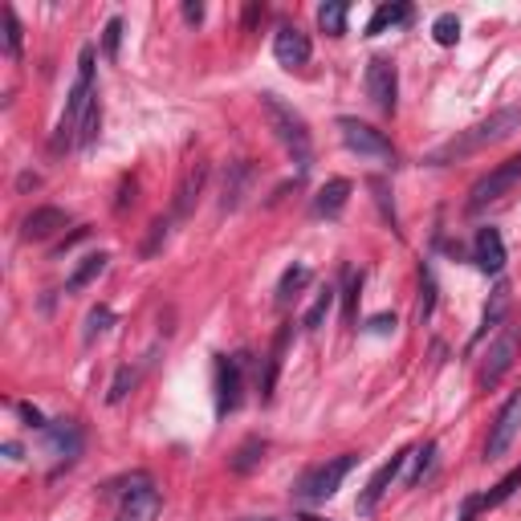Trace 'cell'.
I'll return each mask as SVG.
<instances>
[{
    "label": "cell",
    "instance_id": "6da1fadb",
    "mask_svg": "<svg viewBox=\"0 0 521 521\" xmlns=\"http://www.w3.org/2000/svg\"><path fill=\"white\" fill-rule=\"evenodd\" d=\"M517 127H521V103L501 106V111H493L489 119H481L477 127L461 130V135L448 139L445 147H436V151L427 155V163L440 167V163H453V159H469V155H477L481 147H493V143H501V139H509Z\"/></svg>",
    "mask_w": 521,
    "mask_h": 521
},
{
    "label": "cell",
    "instance_id": "7a4b0ae2",
    "mask_svg": "<svg viewBox=\"0 0 521 521\" xmlns=\"http://www.w3.org/2000/svg\"><path fill=\"white\" fill-rule=\"evenodd\" d=\"M261 114H265L269 130L277 135V143L290 151V159L298 163V175H306L314 163V143H310V127L293 106H285L277 94H261Z\"/></svg>",
    "mask_w": 521,
    "mask_h": 521
},
{
    "label": "cell",
    "instance_id": "3957f363",
    "mask_svg": "<svg viewBox=\"0 0 521 521\" xmlns=\"http://www.w3.org/2000/svg\"><path fill=\"white\" fill-rule=\"evenodd\" d=\"M94 45H85L77 53V77L69 85V98H66V111H61V122H58V135H53V151H66L69 143H77V130H82V119L94 103Z\"/></svg>",
    "mask_w": 521,
    "mask_h": 521
},
{
    "label": "cell",
    "instance_id": "277c9868",
    "mask_svg": "<svg viewBox=\"0 0 521 521\" xmlns=\"http://www.w3.org/2000/svg\"><path fill=\"white\" fill-rule=\"evenodd\" d=\"M106 493L119 497V513H114V521H155L159 509H163V497H159V489H155V481L147 477V472H130V477H122V481H111Z\"/></svg>",
    "mask_w": 521,
    "mask_h": 521
},
{
    "label": "cell",
    "instance_id": "5b68a950",
    "mask_svg": "<svg viewBox=\"0 0 521 521\" xmlns=\"http://www.w3.org/2000/svg\"><path fill=\"white\" fill-rule=\"evenodd\" d=\"M521 184V155H513V159L497 163L493 171H485L477 184L469 188V200H464V212L469 216H481L485 208L501 204L505 196H513V188Z\"/></svg>",
    "mask_w": 521,
    "mask_h": 521
},
{
    "label": "cell",
    "instance_id": "8992f818",
    "mask_svg": "<svg viewBox=\"0 0 521 521\" xmlns=\"http://www.w3.org/2000/svg\"><path fill=\"white\" fill-rule=\"evenodd\" d=\"M355 464H359V456H355V453H342V456H334V461H326V464H314V469H306V472L298 477V485H293V497H298V501H310V505L330 501Z\"/></svg>",
    "mask_w": 521,
    "mask_h": 521
},
{
    "label": "cell",
    "instance_id": "52a82bcc",
    "mask_svg": "<svg viewBox=\"0 0 521 521\" xmlns=\"http://www.w3.org/2000/svg\"><path fill=\"white\" fill-rule=\"evenodd\" d=\"M338 135H342V143H346V151L363 155V159L383 163V167H391V163H395V147L387 143L383 130L367 127V122H359V119H338Z\"/></svg>",
    "mask_w": 521,
    "mask_h": 521
},
{
    "label": "cell",
    "instance_id": "ba28073f",
    "mask_svg": "<svg viewBox=\"0 0 521 521\" xmlns=\"http://www.w3.org/2000/svg\"><path fill=\"white\" fill-rule=\"evenodd\" d=\"M517 351H521V326H501V334L489 342V355H485V363H481V371H477L481 391H493V387L501 383V375L513 367Z\"/></svg>",
    "mask_w": 521,
    "mask_h": 521
},
{
    "label": "cell",
    "instance_id": "9c48e42d",
    "mask_svg": "<svg viewBox=\"0 0 521 521\" xmlns=\"http://www.w3.org/2000/svg\"><path fill=\"white\" fill-rule=\"evenodd\" d=\"M245 359L248 355H220L216 359V416H229L240 408V387H245Z\"/></svg>",
    "mask_w": 521,
    "mask_h": 521
},
{
    "label": "cell",
    "instance_id": "30bf717a",
    "mask_svg": "<svg viewBox=\"0 0 521 521\" xmlns=\"http://www.w3.org/2000/svg\"><path fill=\"white\" fill-rule=\"evenodd\" d=\"M367 94L379 114H395V106H400V74H395V61H387V58L367 61Z\"/></svg>",
    "mask_w": 521,
    "mask_h": 521
},
{
    "label": "cell",
    "instance_id": "8fae6325",
    "mask_svg": "<svg viewBox=\"0 0 521 521\" xmlns=\"http://www.w3.org/2000/svg\"><path fill=\"white\" fill-rule=\"evenodd\" d=\"M521 432V391L509 395L505 400V408L497 411L493 427H489V445H485V461H497V456H505L513 448V440H517Z\"/></svg>",
    "mask_w": 521,
    "mask_h": 521
},
{
    "label": "cell",
    "instance_id": "7c38bea8",
    "mask_svg": "<svg viewBox=\"0 0 521 521\" xmlns=\"http://www.w3.org/2000/svg\"><path fill=\"white\" fill-rule=\"evenodd\" d=\"M310 53H314V45H310V37L301 33L298 25H282V29H277V37H274V58H277V66L301 69V66L310 61Z\"/></svg>",
    "mask_w": 521,
    "mask_h": 521
},
{
    "label": "cell",
    "instance_id": "4fadbf2b",
    "mask_svg": "<svg viewBox=\"0 0 521 521\" xmlns=\"http://www.w3.org/2000/svg\"><path fill=\"white\" fill-rule=\"evenodd\" d=\"M45 448H49V456H58V464L77 461L82 456V427L74 419H53L45 427Z\"/></svg>",
    "mask_w": 521,
    "mask_h": 521
},
{
    "label": "cell",
    "instance_id": "5bb4252c",
    "mask_svg": "<svg viewBox=\"0 0 521 521\" xmlns=\"http://www.w3.org/2000/svg\"><path fill=\"white\" fill-rule=\"evenodd\" d=\"M408 456H411V448H403V453H395L387 464H379L375 477L367 481V489H363V497H359V513H375V505L383 501V493L391 489V481L400 477V469L408 464Z\"/></svg>",
    "mask_w": 521,
    "mask_h": 521
},
{
    "label": "cell",
    "instance_id": "9a60e30c",
    "mask_svg": "<svg viewBox=\"0 0 521 521\" xmlns=\"http://www.w3.org/2000/svg\"><path fill=\"white\" fill-rule=\"evenodd\" d=\"M472 261H477L481 274L497 277L505 269V240L501 232L493 229V224H485V229H477V240H472Z\"/></svg>",
    "mask_w": 521,
    "mask_h": 521
},
{
    "label": "cell",
    "instance_id": "2e32d148",
    "mask_svg": "<svg viewBox=\"0 0 521 521\" xmlns=\"http://www.w3.org/2000/svg\"><path fill=\"white\" fill-rule=\"evenodd\" d=\"M66 224H69V212H66V208L41 204V208H33V212L25 216V224H21V237H25V240H49L53 232H61Z\"/></svg>",
    "mask_w": 521,
    "mask_h": 521
},
{
    "label": "cell",
    "instance_id": "e0dca14e",
    "mask_svg": "<svg viewBox=\"0 0 521 521\" xmlns=\"http://www.w3.org/2000/svg\"><path fill=\"white\" fill-rule=\"evenodd\" d=\"M248 180H253V167H248L245 159L229 163V171H224V184H220V212H232V208H240Z\"/></svg>",
    "mask_w": 521,
    "mask_h": 521
},
{
    "label": "cell",
    "instance_id": "ac0fdd59",
    "mask_svg": "<svg viewBox=\"0 0 521 521\" xmlns=\"http://www.w3.org/2000/svg\"><path fill=\"white\" fill-rule=\"evenodd\" d=\"M346 200H351V180H326L322 188H318L314 196V216H326V220H334V216L346 208Z\"/></svg>",
    "mask_w": 521,
    "mask_h": 521
},
{
    "label": "cell",
    "instance_id": "d6986e66",
    "mask_svg": "<svg viewBox=\"0 0 521 521\" xmlns=\"http://www.w3.org/2000/svg\"><path fill=\"white\" fill-rule=\"evenodd\" d=\"M290 334H293V326H282L277 330V338H274V351H269V359H265V379H261V400H274V387H277V375H282V363H285V346H290Z\"/></svg>",
    "mask_w": 521,
    "mask_h": 521
},
{
    "label": "cell",
    "instance_id": "ffe728a7",
    "mask_svg": "<svg viewBox=\"0 0 521 521\" xmlns=\"http://www.w3.org/2000/svg\"><path fill=\"white\" fill-rule=\"evenodd\" d=\"M505 314H509V285H505V282H497V285H493V293H489V306H485V314H481V330H477V342L485 338L489 330H497V326L505 322Z\"/></svg>",
    "mask_w": 521,
    "mask_h": 521
},
{
    "label": "cell",
    "instance_id": "44dd1931",
    "mask_svg": "<svg viewBox=\"0 0 521 521\" xmlns=\"http://www.w3.org/2000/svg\"><path fill=\"white\" fill-rule=\"evenodd\" d=\"M106 261L111 256L106 253H85L82 261H77V269L69 274V282H66V293H77V290H85L90 282H98V277L106 274Z\"/></svg>",
    "mask_w": 521,
    "mask_h": 521
},
{
    "label": "cell",
    "instance_id": "7402d4cb",
    "mask_svg": "<svg viewBox=\"0 0 521 521\" xmlns=\"http://www.w3.org/2000/svg\"><path fill=\"white\" fill-rule=\"evenodd\" d=\"M204 180H208V163H196V167L184 175L180 192H175V216H188L192 204H196V196L204 192Z\"/></svg>",
    "mask_w": 521,
    "mask_h": 521
},
{
    "label": "cell",
    "instance_id": "603a6c76",
    "mask_svg": "<svg viewBox=\"0 0 521 521\" xmlns=\"http://www.w3.org/2000/svg\"><path fill=\"white\" fill-rule=\"evenodd\" d=\"M265 448H269V445H265L261 436H248L245 445H240L237 453L229 456V469H232V472H240V477H245V472H253L256 464L265 461Z\"/></svg>",
    "mask_w": 521,
    "mask_h": 521
},
{
    "label": "cell",
    "instance_id": "cb8c5ba5",
    "mask_svg": "<svg viewBox=\"0 0 521 521\" xmlns=\"http://www.w3.org/2000/svg\"><path fill=\"white\" fill-rule=\"evenodd\" d=\"M408 21H411L408 4H379L375 17L367 21V33L379 37V33H387V29H395V25H408Z\"/></svg>",
    "mask_w": 521,
    "mask_h": 521
},
{
    "label": "cell",
    "instance_id": "d4e9b609",
    "mask_svg": "<svg viewBox=\"0 0 521 521\" xmlns=\"http://www.w3.org/2000/svg\"><path fill=\"white\" fill-rule=\"evenodd\" d=\"M517 485H521V464L509 472V477H501L493 485V493H485V497H477V509H493V505H501V501H509L513 493H517Z\"/></svg>",
    "mask_w": 521,
    "mask_h": 521
},
{
    "label": "cell",
    "instance_id": "484cf974",
    "mask_svg": "<svg viewBox=\"0 0 521 521\" xmlns=\"http://www.w3.org/2000/svg\"><path fill=\"white\" fill-rule=\"evenodd\" d=\"M310 277H314V274H310L306 265H290V269H285V274H282V282H277V301H282V306H285V301H290L293 293H301V290H306V285H310Z\"/></svg>",
    "mask_w": 521,
    "mask_h": 521
},
{
    "label": "cell",
    "instance_id": "4316f807",
    "mask_svg": "<svg viewBox=\"0 0 521 521\" xmlns=\"http://www.w3.org/2000/svg\"><path fill=\"white\" fill-rule=\"evenodd\" d=\"M318 25L330 37H342L346 33V4H322V9H318Z\"/></svg>",
    "mask_w": 521,
    "mask_h": 521
},
{
    "label": "cell",
    "instance_id": "83f0119b",
    "mask_svg": "<svg viewBox=\"0 0 521 521\" xmlns=\"http://www.w3.org/2000/svg\"><path fill=\"white\" fill-rule=\"evenodd\" d=\"M330 306H334V290H330V285H326V290L314 298V306L306 310V318H301V326H306V330H318V326L326 322V314H330Z\"/></svg>",
    "mask_w": 521,
    "mask_h": 521
},
{
    "label": "cell",
    "instance_id": "f1b7e54d",
    "mask_svg": "<svg viewBox=\"0 0 521 521\" xmlns=\"http://www.w3.org/2000/svg\"><path fill=\"white\" fill-rule=\"evenodd\" d=\"M432 37H436V45H456V41H461V21H456V13H440L436 25H432Z\"/></svg>",
    "mask_w": 521,
    "mask_h": 521
},
{
    "label": "cell",
    "instance_id": "f546056e",
    "mask_svg": "<svg viewBox=\"0 0 521 521\" xmlns=\"http://www.w3.org/2000/svg\"><path fill=\"white\" fill-rule=\"evenodd\" d=\"M98 127H103V106H98V98H94V103H90V111H85V119H82V130H77V147L94 143Z\"/></svg>",
    "mask_w": 521,
    "mask_h": 521
},
{
    "label": "cell",
    "instance_id": "4dcf8cb0",
    "mask_svg": "<svg viewBox=\"0 0 521 521\" xmlns=\"http://www.w3.org/2000/svg\"><path fill=\"white\" fill-rule=\"evenodd\" d=\"M371 192H375V204H379V212H383V220L400 232V216H395V204H391V188H387L383 180H371Z\"/></svg>",
    "mask_w": 521,
    "mask_h": 521
},
{
    "label": "cell",
    "instance_id": "1f68e13d",
    "mask_svg": "<svg viewBox=\"0 0 521 521\" xmlns=\"http://www.w3.org/2000/svg\"><path fill=\"white\" fill-rule=\"evenodd\" d=\"M4 53H9V58H21V21L13 9H4Z\"/></svg>",
    "mask_w": 521,
    "mask_h": 521
},
{
    "label": "cell",
    "instance_id": "d6a6232c",
    "mask_svg": "<svg viewBox=\"0 0 521 521\" xmlns=\"http://www.w3.org/2000/svg\"><path fill=\"white\" fill-rule=\"evenodd\" d=\"M114 322V310L111 306H98V310H90V318H85V342H94L98 334L106 330V326Z\"/></svg>",
    "mask_w": 521,
    "mask_h": 521
},
{
    "label": "cell",
    "instance_id": "836d02e7",
    "mask_svg": "<svg viewBox=\"0 0 521 521\" xmlns=\"http://www.w3.org/2000/svg\"><path fill=\"white\" fill-rule=\"evenodd\" d=\"M359 290H363V274H346V322H359Z\"/></svg>",
    "mask_w": 521,
    "mask_h": 521
},
{
    "label": "cell",
    "instance_id": "e575fe53",
    "mask_svg": "<svg viewBox=\"0 0 521 521\" xmlns=\"http://www.w3.org/2000/svg\"><path fill=\"white\" fill-rule=\"evenodd\" d=\"M119 41H122V21L119 17H111L106 21V29H103V53L106 58H119Z\"/></svg>",
    "mask_w": 521,
    "mask_h": 521
},
{
    "label": "cell",
    "instance_id": "d590c367",
    "mask_svg": "<svg viewBox=\"0 0 521 521\" xmlns=\"http://www.w3.org/2000/svg\"><path fill=\"white\" fill-rule=\"evenodd\" d=\"M130 387H135V371H130V367H119V375H114L111 395H106V400H111V403L127 400V391H130Z\"/></svg>",
    "mask_w": 521,
    "mask_h": 521
},
{
    "label": "cell",
    "instance_id": "8d00e7d4",
    "mask_svg": "<svg viewBox=\"0 0 521 521\" xmlns=\"http://www.w3.org/2000/svg\"><path fill=\"white\" fill-rule=\"evenodd\" d=\"M416 456H419V461H416V472H411V477H408V485H411V489H416L419 481H424V472L432 469V456H436V445H424V448H416Z\"/></svg>",
    "mask_w": 521,
    "mask_h": 521
},
{
    "label": "cell",
    "instance_id": "74e56055",
    "mask_svg": "<svg viewBox=\"0 0 521 521\" xmlns=\"http://www.w3.org/2000/svg\"><path fill=\"white\" fill-rule=\"evenodd\" d=\"M424 277V301H419V318H432V306H436V282H432V269H419Z\"/></svg>",
    "mask_w": 521,
    "mask_h": 521
},
{
    "label": "cell",
    "instance_id": "f35d334b",
    "mask_svg": "<svg viewBox=\"0 0 521 521\" xmlns=\"http://www.w3.org/2000/svg\"><path fill=\"white\" fill-rule=\"evenodd\" d=\"M167 240V220H151V237H147V245H143V256H151V253H159V245Z\"/></svg>",
    "mask_w": 521,
    "mask_h": 521
},
{
    "label": "cell",
    "instance_id": "ab89813d",
    "mask_svg": "<svg viewBox=\"0 0 521 521\" xmlns=\"http://www.w3.org/2000/svg\"><path fill=\"white\" fill-rule=\"evenodd\" d=\"M17 416L25 419L29 427H41V432H45V427H49V424H45V416H41V411L33 408V403H17Z\"/></svg>",
    "mask_w": 521,
    "mask_h": 521
},
{
    "label": "cell",
    "instance_id": "60d3db41",
    "mask_svg": "<svg viewBox=\"0 0 521 521\" xmlns=\"http://www.w3.org/2000/svg\"><path fill=\"white\" fill-rule=\"evenodd\" d=\"M184 21H188V25H200V21H204V4H200V0L192 4L188 0V4H184Z\"/></svg>",
    "mask_w": 521,
    "mask_h": 521
},
{
    "label": "cell",
    "instance_id": "b9f144b4",
    "mask_svg": "<svg viewBox=\"0 0 521 521\" xmlns=\"http://www.w3.org/2000/svg\"><path fill=\"white\" fill-rule=\"evenodd\" d=\"M371 330H375V334L395 330V314H379V318H371Z\"/></svg>",
    "mask_w": 521,
    "mask_h": 521
},
{
    "label": "cell",
    "instance_id": "7bdbcfd3",
    "mask_svg": "<svg viewBox=\"0 0 521 521\" xmlns=\"http://www.w3.org/2000/svg\"><path fill=\"white\" fill-rule=\"evenodd\" d=\"M85 237H90V229H77L74 237H66V240H61V245H58V253H69V248H74L77 240H85Z\"/></svg>",
    "mask_w": 521,
    "mask_h": 521
},
{
    "label": "cell",
    "instance_id": "ee69618b",
    "mask_svg": "<svg viewBox=\"0 0 521 521\" xmlns=\"http://www.w3.org/2000/svg\"><path fill=\"white\" fill-rule=\"evenodd\" d=\"M127 200H135V180H122V196H119V204H114V208L122 212V208H127Z\"/></svg>",
    "mask_w": 521,
    "mask_h": 521
},
{
    "label": "cell",
    "instance_id": "f6af8a7d",
    "mask_svg": "<svg viewBox=\"0 0 521 521\" xmlns=\"http://www.w3.org/2000/svg\"><path fill=\"white\" fill-rule=\"evenodd\" d=\"M256 17H265V9H261V4H248V13H245V25H253Z\"/></svg>",
    "mask_w": 521,
    "mask_h": 521
},
{
    "label": "cell",
    "instance_id": "bcb514c9",
    "mask_svg": "<svg viewBox=\"0 0 521 521\" xmlns=\"http://www.w3.org/2000/svg\"><path fill=\"white\" fill-rule=\"evenodd\" d=\"M4 456H9V461H21V445H13V440H9V445H4Z\"/></svg>",
    "mask_w": 521,
    "mask_h": 521
},
{
    "label": "cell",
    "instance_id": "7dc6e473",
    "mask_svg": "<svg viewBox=\"0 0 521 521\" xmlns=\"http://www.w3.org/2000/svg\"><path fill=\"white\" fill-rule=\"evenodd\" d=\"M298 521H322V517H314V513H301V517Z\"/></svg>",
    "mask_w": 521,
    "mask_h": 521
},
{
    "label": "cell",
    "instance_id": "c3c4849f",
    "mask_svg": "<svg viewBox=\"0 0 521 521\" xmlns=\"http://www.w3.org/2000/svg\"><path fill=\"white\" fill-rule=\"evenodd\" d=\"M240 521H274V517H240Z\"/></svg>",
    "mask_w": 521,
    "mask_h": 521
}]
</instances>
